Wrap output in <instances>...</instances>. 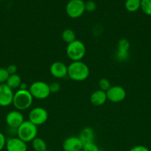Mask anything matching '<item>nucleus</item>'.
I'll list each match as a JSON object with an SVG mask.
<instances>
[{
  "instance_id": "obj_30",
  "label": "nucleus",
  "mask_w": 151,
  "mask_h": 151,
  "mask_svg": "<svg viewBox=\"0 0 151 151\" xmlns=\"http://www.w3.org/2000/svg\"><path fill=\"white\" fill-rule=\"evenodd\" d=\"M129 151H150L147 147L144 145H136L132 147Z\"/></svg>"
},
{
  "instance_id": "obj_24",
  "label": "nucleus",
  "mask_w": 151,
  "mask_h": 151,
  "mask_svg": "<svg viewBox=\"0 0 151 151\" xmlns=\"http://www.w3.org/2000/svg\"><path fill=\"white\" fill-rule=\"evenodd\" d=\"M9 76H10V75H9L7 69L0 67V84L5 83L8 79Z\"/></svg>"
},
{
  "instance_id": "obj_20",
  "label": "nucleus",
  "mask_w": 151,
  "mask_h": 151,
  "mask_svg": "<svg viewBox=\"0 0 151 151\" xmlns=\"http://www.w3.org/2000/svg\"><path fill=\"white\" fill-rule=\"evenodd\" d=\"M130 47V44L128 40L126 38H121L117 43L116 51L121 52H129Z\"/></svg>"
},
{
  "instance_id": "obj_25",
  "label": "nucleus",
  "mask_w": 151,
  "mask_h": 151,
  "mask_svg": "<svg viewBox=\"0 0 151 151\" xmlns=\"http://www.w3.org/2000/svg\"><path fill=\"white\" fill-rule=\"evenodd\" d=\"M129 57H130V52H121L115 51V58L118 61H126V60H128Z\"/></svg>"
},
{
  "instance_id": "obj_13",
  "label": "nucleus",
  "mask_w": 151,
  "mask_h": 151,
  "mask_svg": "<svg viewBox=\"0 0 151 151\" xmlns=\"http://www.w3.org/2000/svg\"><path fill=\"white\" fill-rule=\"evenodd\" d=\"M5 148L7 151H28L27 143L16 137L7 139Z\"/></svg>"
},
{
  "instance_id": "obj_6",
  "label": "nucleus",
  "mask_w": 151,
  "mask_h": 151,
  "mask_svg": "<svg viewBox=\"0 0 151 151\" xmlns=\"http://www.w3.org/2000/svg\"><path fill=\"white\" fill-rule=\"evenodd\" d=\"M66 13L71 19H78L85 12L84 1L83 0H69L65 7Z\"/></svg>"
},
{
  "instance_id": "obj_1",
  "label": "nucleus",
  "mask_w": 151,
  "mask_h": 151,
  "mask_svg": "<svg viewBox=\"0 0 151 151\" xmlns=\"http://www.w3.org/2000/svg\"><path fill=\"white\" fill-rule=\"evenodd\" d=\"M90 75V69L88 66L81 60L72 61L68 69V76L71 80L76 82L85 81Z\"/></svg>"
},
{
  "instance_id": "obj_12",
  "label": "nucleus",
  "mask_w": 151,
  "mask_h": 151,
  "mask_svg": "<svg viewBox=\"0 0 151 151\" xmlns=\"http://www.w3.org/2000/svg\"><path fill=\"white\" fill-rule=\"evenodd\" d=\"M83 148V143L78 137L72 136L65 139L62 143L64 151H79Z\"/></svg>"
},
{
  "instance_id": "obj_10",
  "label": "nucleus",
  "mask_w": 151,
  "mask_h": 151,
  "mask_svg": "<svg viewBox=\"0 0 151 151\" xmlns=\"http://www.w3.org/2000/svg\"><path fill=\"white\" fill-rule=\"evenodd\" d=\"M14 92L6 83L0 84V106L7 107L13 103Z\"/></svg>"
},
{
  "instance_id": "obj_16",
  "label": "nucleus",
  "mask_w": 151,
  "mask_h": 151,
  "mask_svg": "<svg viewBox=\"0 0 151 151\" xmlns=\"http://www.w3.org/2000/svg\"><path fill=\"white\" fill-rule=\"evenodd\" d=\"M22 83V81L21 77L17 74H14V75H10L9 76L5 83L7 84L9 88H10L13 91L15 89H19Z\"/></svg>"
},
{
  "instance_id": "obj_11",
  "label": "nucleus",
  "mask_w": 151,
  "mask_h": 151,
  "mask_svg": "<svg viewBox=\"0 0 151 151\" xmlns=\"http://www.w3.org/2000/svg\"><path fill=\"white\" fill-rule=\"evenodd\" d=\"M68 66L62 61H55L50 65V72L52 76L57 79H63L68 76Z\"/></svg>"
},
{
  "instance_id": "obj_23",
  "label": "nucleus",
  "mask_w": 151,
  "mask_h": 151,
  "mask_svg": "<svg viewBox=\"0 0 151 151\" xmlns=\"http://www.w3.org/2000/svg\"><path fill=\"white\" fill-rule=\"evenodd\" d=\"M84 7H85V11L87 12H93L97 8V4L93 0H88L87 1H84Z\"/></svg>"
},
{
  "instance_id": "obj_27",
  "label": "nucleus",
  "mask_w": 151,
  "mask_h": 151,
  "mask_svg": "<svg viewBox=\"0 0 151 151\" xmlns=\"http://www.w3.org/2000/svg\"><path fill=\"white\" fill-rule=\"evenodd\" d=\"M49 86H50V92L55 94V93H57L58 91H59L61 88V86L59 84V83L58 82H53L52 83L49 84Z\"/></svg>"
},
{
  "instance_id": "obj_21",
  "label": "nucleus",
  "mask_w": 151,
  "mask_h": 151,
  "mask_svg": "<svg viewBox=\"0 0 151 151\" xmlns=\"http://www.w3.org/2000/svg\"><path fill=\"white\" fill-rule=\"evenodd\" d=\"M141 9L144 14L151 16V0H142Z\"/></svg>"
},
{
  "instance_id": "obj_26",
  "label": "nucleus",
  "mask_w": 151,
  "mask_h": 151,
  "mask_svg": "<svg viewBox=\"0 0 151 151\" xmlns=\"http://www.w3.org/2000/svg\"><path fill=\"white\" fill-rule=\"evenodd\" d=\"M83 151H99V148L95 142L86 143L83 145Z\"/></svg>"
},
{
  "instance_id": "obj_2",
  "label": "nucleus",
  "mask_w": 151,
  "mask_h": 151,
  "mask_svg": "<svg viewBox=\"0 0 151 151\" xmlns=\"http://www.w3.org/2000/svg\"><path fill=\"white\" fill-rule=\"evenodd\" d=\"M33 97L30 93L29 90L18 89L14 93L13 99V103L16 110L22 111L29 109L33 104Z\"/></svg>"
},
{
  "instance_id": "obj_5",
  "label": "nucleus",
  "mask_w": 151,
  "mask_h": 151,
  "mask_svg": "<svg viewBox=\"0 0 151 151\" xmlns=\"http://www.w3.org/2000/svg\"><path fill=\"white\" fill-rule=\"evenodd\" d=\"M28 90L33 97L37 100H44L51 94L49 84L41 81L32 83L28 88Z\"/></svg>"
},
{
  "instance_id": "obj_19",
  "label": "nucleus",
  "mask_w": 151,
  "mask_h": 151,
  "mask_svg": "<svg viewBox=\"0 0 151 151\" xmlns=\"http://www.w3.org/2000/svg\"><path fill=\"white\" fill-rule=\"evenodd\" d=\"M62 39L67 44H70L76 40V32L71 29H65L62 33Z\"/></svg>"
},
{
  "instance_id": "obj_7",
  "label": "nucleus",
  "mask_w": 151,
  "mask_h": 151,
  "mask_svg": "<svg viewBox=\"0 0 151 151\" xmlns=\"http://www.w3.org/2000/svg\"><path fill=\"white\" fill-rule=\"evenodd\" d=\"M28 119L30 122L37 127L42 125L48 119V112L42 107H35L30 111Z\"/></svg>"
},
{
  "instance_id": "obj_32",
  "label": "nucleus",
  "mask_w": 151,
  "mask_h": 151,
  "mask_svg": "<svg viewBox=\"0 0 151 151\" xmlns=\"http://www.w3.org/2000/svg\"><path fill=\"white\" fill-rule=\"evenodd\" d=\"M45 151H53V150H45Z\"/></svg>"
},
{
  "instance_id": "obj_14",
  "label": "nucleus",
  "mask_w": 151,
  "mask_h": 151,
  "mask_svg": "<svg viewBox=\"0 0 151 151\" xmlns=\"http://www.w3.org/2000/svg\"><path fill=\"white\" fill-rule=\"evenodd\" d=\"M90 103L95 106H101L105 104L107 100V94L105 91L101 89H98L93 91L90 95Z\"/></svg>"
},
{
  "instance_id": "obj_29",
  "label": "nucleus",
  "mask_w": 151,
  "mask_h": 151,
  "mask_svg": "<svg viewBox=\"0 0 151 151\" xmlns=\"http://www.w3.org/2000/svg\"><path fill=\"white\" fill-rule=\"evenodd\" d=\"M7 70L8 72L9 75H14V74H16V72H17V66L14 64H10L7 66Z\"/></svg>"
},
{
  "instance_id": "obj_8",
  "label": "nucleus",
  "mask_w": 151,
  "mask_h": 151,
  "mask_svg": "<svg viewBox=\"0 0 151 151\" xmlns=\"http://www.w3.org/2000/svg\"><path fill=\"white\" fill-rule=\"evenodd\" d=\"M106 94L107 100L114 103L122 102L126 97L125 89L121 86H112Z\"/></svg>"
},
{
  "instance_id": "obj_9",
  "label": "nucleus",
  "mask_w": 151,
  "mask_h": 151,
  "mask_svg": "<svg viewBox=\"0 0 151 151\" xmlns=\"http://www.w3.org/2000/svg\"><path fill=\"white\" fill-rule=\"evenodd\" d=\"M24 115L21 111L18 110L10 111L6 115L5 122L8 128L17 129L24 122Z\"/></svg>"
},
{
  "instance_id": "obj_3",
  "label": "nucleus",
  "mask_w": 151,
  "mask_h": 151,
  "mask_svg": "<svg viewBox=\"0 0 151 151\" xmlns=\"http://www.w3.org/2000/svg\"><path fill=\"white\" fill-rule=\"evenodd\" d=\"M38 128L36 125L33 124L29 120L24 121L23 123L17 128L16 135L20 139L25 142H31L37 137Z\"/></svg>"
},
{
  "instance_id": "obj_4",
  "label": "nucleus",
  "mask_w": 151,
  "mask_h": 151,
  "mask_svg": "<svg viewBox=\"0 0 151 151\" xmlns=\"http://www.w3.org/2000/svg\"><path fill=\"white\" fill-rule=\"evenodd\" d=\"M66 54L72 61H79L82 60L86 54V47L84 43L79 40H75L68 44L66 48Z\"/></svg>"
},
{
  "instance_id": "obj_17",
  "label": "nucleus",
  "mask_w": 151,
  "mask_h": 151,
  "mask_svg": "<svg viewBox=\"0 0 151 151\" xmlns=\"http://www.w3.org/2000/svg\"><path fill=\"white\" fill-rule=\"evenodd\" d=\"M142 0H126L124 2V7L128 12L134 13L141 8Z\"/></svg>"
},
{
  "instance_id": "obj_28",
  "label": "nucleus",
  "mask_w": 151,
  "mask_h": 151,
  "mask_svg": "<svg viewBox=\"0 0 151 151\" xmlns=\"http://www.w3.org/2000/svg\"><path fill=\"white\" fill-rule=\"evenodd\" d=\"M6 142H7V139H6L5 135L3 133L0 132V151H1L5 147Z\"/></svg>"
},
{
  "instance_id": "obj_22",
  "label": "nucleus",
  "mask_w": 151,
  "mask_h": 151,
  "mask_svg": "<svg viewBox=\"0 0 151 151\" xmlns=\"http://www.w3.org/2000/svg\"><path fill=\"white\" fill-rule=\"evenodd\" d=\"M99 89L102 90V91H105L106 92L107 91L110 89L112 86H111L110 82L108 79L107 78H102L100 81H99Z\"/></svg>"
},
{
  "instance_id": "obj_15",
  "label": "nucleus",
  "mask_w": 151,
  "mask_h": 151,
  "mask_svg": "<svg viewBox=\"0 0 151 151\" xmlns=\"http://www.w3.org/2000/svg\"><path fill=\"white\" fill-rule=\"evenodd\" d=\"M78 137L82 142L83 145L86 143L94 142L95 139V133L94 131L90 127H85L80 131Z\"/></svg>"
},
{
  "instance_id": "obj_31",
  "label": "nucleus",
  "mask_w": 151,
  "mask_h": 151,
  "mask_svg": "<svg viewBox=\"0 0 151 151\" xmlns=\"http://www.w3.org/2000/svg\"><path fill=\"white\" fill-rule=\"evenodd\" d=\"M19 89H22V90H27V89H28V85H27L26 83L22 82V83H21L20 86H19Z\"/></svg>"
},
{
  "instance_id": "obj_18",
  "label": "nucleus",
  "mask_w": 151,
  "mask_h": 151,
  "mask_svg": "<svg viewBox=\"0 0 151 151\" xmlns=\"http://www.w3.org/2000/svg\"><path fill=\"white\" fill-rule=\"evenodd\" d=\"M32 147L34 151H45L47 150V143L43 139L36 137L32 142Z\"/></svg>"
},
{
  "instance_id": "obj_33",
  "label": "nucleus",
  "mask_w": 151,
  "mask_h": 151,
  "mask_svg": "<svg viewBox=\"0 0 151 151\" xmlns=\"http://www.w3.org/2000/svg\"><path fill=\"white\" fill-rule=\"evenodd\" d=\"M79 151H83V150H79Z\"/></svg>"
}]
</instances>
